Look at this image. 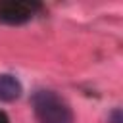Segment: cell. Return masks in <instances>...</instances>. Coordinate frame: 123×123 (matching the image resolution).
Returning <instances> with one entry per match:
<instances>
[{
    "mask_svg": "<svg viewBox=\"0 0 123 123\" xmlns=\"http://www.w3.org/2000/svg\"><path fill=\"white\" fill-rule=\"evenodd\" d=\"M37 10H38V4H33V2H2L0 21L8 25H21L29 21Z\"/></svg>",
    "mask_w": 123,
    "mask_h": 123,
    "instance_id": "cell-2",
    "label": "cell"
},
{
    "mask_svg": "<svg viewBox=\"0 0 123 123\" xmlns=\"http://www.w3.org/2000/svg\"><path fill=\"white\" fill-rule=\"evenodd\" d=\"M110 123H121V110H113V111H111Z\"/></svg>",
    "mask_w": 123,
    "mask_h": 123,
    "instance_id": "cell-4",
    "label": "cell"
},
{
    "mask_svg": "<svg viewBox=\"0 0 123 123\" xmlns=\"http://www.w3.org/2000/svg\"><path fill=\"white\" fill-rule=\"evenodd\" d=\"M33 111L38 123H73L69 104L54 90L40 88L33 94Z\"/></svg>",
    "mask_w": 123,
    "mask_h": 123,
    "instance_id": "cell-1",
    "label": "cell"
},
{
    "mask_svg": "<svg viewBox=\"0 0 123 123\" xmlns=\"http://www.w3.org/2000/svg\"><path fill=\"white\" fill-rule=\"evenodd\" d=\"M0 123H8V117H6L2 111H0Z\"/></svg>",
    "mask_w": 123,
    "mask_h": 123,
    "instance_id": "cell-5",
    "label": "cell"
},
{
    "mask_svg": "<svg viewBox=\"0 0 123 123\" xmlns=\"http://www.w3.org/2000/svg\"><path fill=\"white\" fill-rule=\"evenodd\" d=\"M21 83L10 75V73H0V102H13L21 96Z\"/></svg>",
    "mask_w": 123,
    "mask_h": 123,
    "instance_id": "cell-3",
    "label": "cell"
}]
</instances>
